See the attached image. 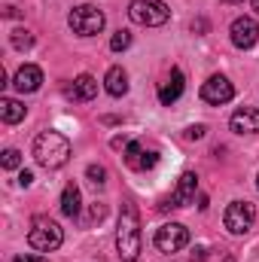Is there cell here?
Here are the masks:
<instances>
[{"instance_id":"277c9868","label":"cell","mask_w":259,"mask_h":262,"mask_svg":"<svg viewBox=\"0 0 259 262\" xmlns=\"http://www.w3.org/2000/svg\"><path fill=\"white\" fill-rule=\"evenodd\" d=\"M128 18L134 25H143V28H159L171 18V9L165 0H131Z\"/></svg>"},{"instance_id":"30bf717a","label":"cell","mask_w":259,"mask_h":262,"mask_svg":"<svg viewBox=\"0 0 259 262\" xmlns=\"http://www.w3.org/2000/svg\"><path fill=\"white\" fill-rule=\"evenodd\" d=\"M229 34H232V43L238 49H250V46H256V40H259V25L250 15H241V18L232 21Z\"/></svg>"},{"instance_id":"484cf974","label":"cell","mask_w":259,"mask_h":262,"mask_svg":"<svg viewBox=\"0 0 259 262\" xmlns=\"http://www.w3.org/2000/svg\"><path fill=\"white\" fill-rule=\"evenodd\" d=\"M207 28H210V25H207V18H195V21H192L195 34H207Z\"/></svg>"},{"instance_id":"e0dca14e","label":"cell","mask_w":259,"mask_h":262,"mask_svg":"<svg viewBox=\"0 0 259 262\" xmlns=\"http://www.w3.org/2000/svg\"><path fill=\"white\" fill-rule=\"evenodd\" d=\"M25 113H28V107H25L21 101H15V98H0V119H3L6 125L21 122Z\"/></svg>"},{"instance_id":"4fadbf2b","label":"cell","mask_w":259,"mask_h":262,"mask_svg":"<svg viewBox=\"0 0 259 262\" xmlns=\"http://www.w3.org/2000/svg\"><path fill=\"white\" fill-rule=\"evenodd\" d=\"M180 95H183V70L174 67L171 76H168V82H162V89H159V101H162L165 107H171Z\"/></svg>"},{"instance_id":"83f0119b","label":"cell","mask_w":259,"mask_h":262,"mask_svg":"<svg viewBox=\"0 0 259 262\" xmlns=\"http://www.w3.org/2000/svg\"><path fill=\"white\" fill-rule=\"evenodd\" d=\"M3 15H6V18H15V15H18V9H15V6H6V12H3Z\"/></svg>"},{"instance_id":"4316f807","label":"cell","mask_w":259,"mask_h":262,"mask_svg":"<svg viewBox=\"0 0 259 262\" xmlns=\"http://www.w3.org/2000/svg\"><path fill=\"white\" fill-rule=\"evenodd\" d=\"M12 262H49L46 256H31V253H25V256H15Z\"/></svg>"},{"instance_id":"d4e9b609","label":"cell","mask_w":259,"mask_h":262,"mask_svg":"<svg viewBox=\"0 0 259 262\" xmlns=\"http://www.w3.org/2000/svg\"><path fill=\"white\" fill-rule=\"evenodd\" d=\"M31 183H34V174H31V171H28V168H25V171H21V174H18V186H25V189H28V186H31Z\"/></svg>"},{"instance_id":"44dd1931","label":"cell","mask_w":259,"mask_h":262,"mask_svg":"<svg viewBox=\"0 0 259 262\" xmlns=\"http://www.w3.org/2000/svg\"><path fill=\"white\" fill-rule=\"evenodd\" d=\"M140 156H143V146H140L137 140H128V146H125V162H128L131 168H137Z\"/></svg>"},{"instance_id":"52a82bcc","label":"cell","mask_w":259,"mask_h":262,"mask_svg":"<svg viewBox=\"0 0 259 262\" xmlns=\"http://www.w3.org/2000/svg\"><path fill=\"white\" fill-rule=\"evenodd\" d=\"M189 244V229L183 223H165L162 229H156V247L162 253H180Z\"/></svg>"},{"instance_id":"7402d4cb","label":"cell","mask_w":259,"mask_h":262,"mask_svg":"<svg viewBox=\"0 0 259 262\" xmlns=\"http://www.w3.org/2000/svg\"><path fill=\"white\" fill-rule=\"evenodd\" d=\"M85 174H89V180H92L95 186H104V183H107V171H104L101 165H89Z\"/></svg>"},{"instance_id":"2e32d148","label":"cell","mask_w":259,"mask_h":262,"mask_svg":"<svg viewBox=\"0 0 259 262\" xmlns=\"http://www.w3.org/2000/svg\"><path fill=\"white\" fill-rule=\"evenodd\" d=\"M79 210H82V195H79V186L76 183H67L64 192H61V213L70 216V220H76L79 216Z\"/></svg>"},{"instance_id":"3957f363","label":"cell","mask_w":259,"mask_h":262,"mask_svg":"<svg viewBox=\"0 0 259 262\" xmlns=\"http://www.w3.org/2000/svg\"><path fill=\"white\" fill-rule=\"evenodd\" d=\"M28 241H31L34 250H40V253H52V250L61 247L64 232H61V226H58L55 220H49V216H37V220L31 223Z\"/></svg>"},{"instance_id":"f1b7e54d","label":"cell","mask_w":259,"mask_h":262,"mask_svg":"<svg viewBox=\"0 0 259 262\" xmlns=\"http://www.w3.org/2000/svg\"><path fill=\"white\" fill-rule=\"evenodd\" d=\"M250 6H253V12H259V0H250Z\"/></svg>"},{"instance_id":"9a60e30c","label":"cell","mask_w":259,"mask_h":262,"mask_svg":"<svg viewBox=\"0 0 259 262\" xmlns=\"http://www.w3.org/2000/svg\"><path fill=\"white\" fill-rule=\"evenodd\" d=\"M104 89H107V95L122 98V95L128 92V73H125L122 67H110L107 76H104Z\"/></svg>"},{"instance_id":"5bb4252c","label":"cell","mask_w":259,"mask_h":262,"mask_svg":"<svg viewBox=\"0 0 259 262\" xmlns=\"http://www.w3.org/2000/svg\"><path fill=\"white\" fill-rule=\"evenodd\" d=\"M67 95H70L73 101H92V98L98 95V79L89 76V73H79V76L73 79V85H70Z\"/></svg>"},{"instance_id":"8fae6325","label":"cell","mask_w":259,"mask_h":262,"mask_svg":"<svg viewBox=\"0 0 259 262\" xmlns=\"http://www.w3.org/2000/svg\"><path fill=\"white\" fill-rule=\"evenodd\" d=\"M12 85L18 89V92H25V95H31V92H37L40 85H43V70L37 64H21L15 70V79H12Z\"/></svg>"},{"instance_id":"ba28073f","label":"cell","mask_w":259,"mask_h":262,"mask_svg":"<svg viewBox=\"0 0 259 262\" xmlns=\"http://www.w3.org/2000/svg\"><path fill=\"white\" fill-rule=\"evenodd\" d=\"M195 192H198V177H195L192 171H186V174L177 180V189L171 192V198H165L159 207H162V210H168V207H186V204L195 201Z\"/></svg>"},{"instance_id":"cb8c5ba5","label":"cell","mask_w":259,"mask_h":262,"mask_svg":"<svg viewBox=\"0 0 259 262\" xmlns=\"http://www.w3.org/2000/svg\"><path fill=\"white\" fill-rule=\"evenodd\" d=\"M186 137H189V140H201V137H204V125H192V128H186Z\"/></svg>"},{"instance_id":"5b68a950","label":"cell","mask_w":259,"mask_h":262,"mask_svg":"<svg viewBox=\"0 0 259 262\" xmlns=\"http://www.w3.org/2000/svg\"><path fill=\"white\" fill-rule=\"evenodd\" d=\"M104 12L98 9V6H92V3H82V6H73L70 9V15H67V25H70V31L73 34H79V37H95V34H101L104 31Z\"/></svg>"},{"instance_id":"6da1fadb","label":"cell","mask_w":259,"mask_h":262,"mask_svg":"<svg viewBox=\"0 0 259 262\" xmlns=\"http://www.w3.org/2000/svg\"><path fill=\"white\" fill-rule=\"evenodd\" d=\"M116 250L125 262H134L143 250V238H140V213L137 207L125 201L122 213H119V226H116Z\"/></svg>"},{"instance_id":"f546056e","label":"cell","mask_w":259,"mask_h":262,"mask_svg":"<svg viewBox=\"0 0 259 262\" xmlns=\"http://www.w3.org/2000/svg\"><path fill=\"white\" fill-rule=\"evenodd\" d=\"M223 3H241V0H223Z\"/></svg>"},{"instance_id":"d6986e66","label":"cell","mask_w":259,"mask_h":262,"mask_svg":"<svg viewBox=\"0 0 259 262\" xmlns=\"http://www.w3.org/2000/svg\"><path fill=\"white\" fill-rule=\"evenodd\" d=\"M0 165H3V171H15V168L21 165V152H18V149H3Z\"/></svg>"},{"instance_id":"ac0fdd59","label":"cell","mask_w":259,"mask_h":262,"mask_svg":"<svg viewBox=\"0 0 259 262\" xmlns=\"http://www.w3.org/2000/svg\"><path fill=\"white\" fill-rule=\"evenodd\" d=\"M9 43H12V49H18V52H28V49L34 46V34H31V31H25V28H18V31H12Z\"/></svg>"},{"instance_id":"603a6c76","label":"cell","mask_w":259,"mask_h":262,"mask_svg":"<svg viewBox=\"0 0 259 262\" xmlns=\"http://www.w3.org/2000/svg\"><path fill=\"white\" fill-rule=\"evenodd\" d=\"M156 162H159V152H143L140 156V162H137V171H149V168H156Z\"/></svg>"},{"instance_id":"4dcf8cb0","label":"cell","mask_w":259,"mask_h":262,"mask_svg":"<svg viewBox=\"0 0 259 262\" xmlns=\"http://www.w3.org/2000/svg\"><path fill=\"white\" fill-rule=\"evenodd\" d=\"M256 186H259V177H256Z\"/></svg>"},{"instance_id":"7a4b0ae2","label":"cell","mask_w":259,"mask_h":262,"mask_svg":"<svg viewBox=\"0 0 259 262\" xmlns=\"http://www.w3.org/2000/svg\"><path fill=\"white\" fill-rule=\"evenodd\" d=\"M34 159H37V165H43L46 171H58V168H64L67 159H70V140H67L61 131H43V134H37V140H34Z\"/></svg>"},{"instance_id":"7c38bea8","label":"cell","mask_w":259,"mask_h":262,"mask_svg":"<svg viewBox=\"0 0 259 262\" xmlns=\"http://www.w3.org/2000/svg\"><path fill=\"white\" fill-rule=\"evenodd\" d=\"M229 125H232L235 134H256L259 131V110L256 107H244V110L232 113Z\"/></svg>"},{"instance_id":"ffe728a7","label":"cell","mask_w":259,"mask_h":262,"mask_svg":"<svg viewBox=\"0 0 259 262\" xmlns=\"http://www.w3.org/2000/svg\"><path fill=\"white\" fill-rule=\"evenodd\" d=\"M128 46H131V34L128 31H116L113 40H110V49H113V52H125Z\"/></svg>"},{"instance_id":"8992f818","label":"cell","mask_w":259,"mask_h":262,"mask_svg":"<svg viewBox=\"0 0 259 262\" xmlns=\"http://www.w3.org/2000/svg\"><path fill=\"white\" fill-rule=\"evenodd\" d=\"M253 220H256V207L250 201H232L223 213V223L232 235H247L253 229Z\"/></svg>"},{"instance_id":"9c48e42d","label":"cell","mask_w":259,"mask_h":262,"mask_svg":"<svg viewBox=\"0 0 259 262\" xmlns=\"http://www.w3.org/2000/svg\"><path fill=\"white\" fill-rule=\"evenodd\" d=\"M201 98L207 101V104H213V107H220V104H229L232 98H235V85L226 79V76H210L204 85H201Z\"/></svg>"}]
</instances>
